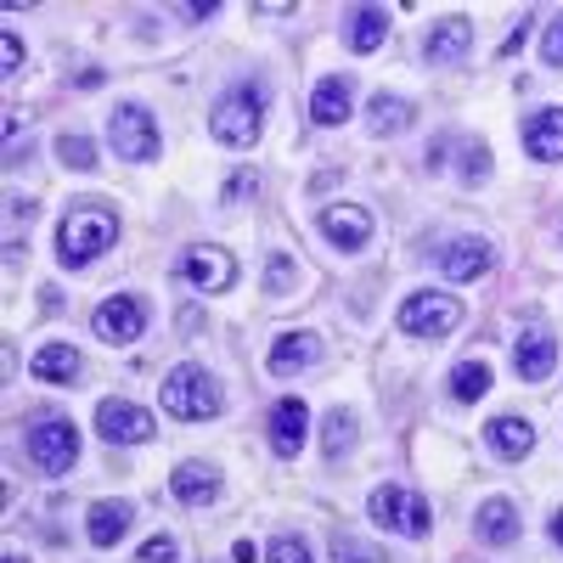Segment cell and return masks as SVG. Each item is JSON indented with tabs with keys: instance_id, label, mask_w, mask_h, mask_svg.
I'll list each match as a JSON object with an SVG mask.
<instances>
[{
	"instance_id": "cell-2",
	"label": "cell",
	"mask_w": 563,
	"mask_h": 563,
	"mask_svg": "<svg viewBox=\"0 0 563 563\" xmlns=\"http://www.w3.org/2000/svg\"><path fill=\"white\" fill-rule=\"evenodd\" d=\"M265 85L260 79H238L231 90H220V102L209 108V130H214V141L220 147H231V153H249L254 141H260V130H265Z\"/></svg>"
},
{
	"instance_id": "cell-5",
	"label": "cell",
	"mask_w": 563,
	"mask_h": 563,
	"mask_svg": "<svg viewBox=\"0 0 563 563\" xmlns=\"http://www.w3.org/2000/svg\"><path fill=\"white\" fill-rule=\"evenodd\" d=\"M395 327L406 339H445V333L462 327V299H451V294H411L395 310Z\"/></svg>"
},
{
	"instance_id": "cell-14",
	"label": "cell",
	"mask_w": 563,
	"mask_h": 563,
	"mask_svg": "<svg viewBox=\"0 0 563 563\" xmlns=\"http://www.w3.org/2000/svg\"><path fill=\"white\" fill-rule=\"evenodd\" d=\"M467 52H474V23L467 18H440L429 29V40H422V57H429L434 68H456Z\"/></svg>"
},
{
	"instance_id": "cell-6",
	"label": "cell",
	"mask_w": 563,
	"mask_h": 563,
	"mask_svg": "<svg viewBox=\"0 0 563 563\" xmlns=\"http://www.w3.org/2000/svg\"><path fill=\"white\" fill-rule=\"evenodd\" d=\"M108 135H113V153L130 158V164H153L158 158V119L141 102H119L108 113Z\"/></svg>"
},
{
	"instance_id": "cell-16",
	"label": "cell",
	"mask_w": 563,
	"mask_h": 563,
	"mask_svg": "<svg viewBox=\"0 0 563 563\" xmlns=\"http://www.w3.org/2000/svg\"><path fill=\"white\" fill-rule=\"evenodd\" d=\"M490 265H496V254H490L485 238H451V243L440 249V271H445L451 282H479Z\"/></svg>"
},
{
	"instance_id": "cell-21",
	"label": "cell",
	"mask_w": 563,
	"mask_h": 563,
	"mask_svg": "<svg viewBox=\"0 0 563 563\" xmlns=\"http://www.w3.org/2000/svg\"><path fill=\"white\" fill-rule=\"evenodd\" d=\"M130 519H135V507L130 501H97L90 507V519H85V536H90V547H119L124 536H130Z\"/></svg>"
},
{
	"instance_id": "cell-30",
	"label": "cell",
	"mask_w": 563,
	"mask_h": 563,
	"mask_svg": "<svg viewBox=\"0 0 563 563\" xmlns=\"http://www.w3.org/2000/svg\"><path fill=\"white\" fill-rule=\"evenodd\" d=\"M265 563H310V541L305 536H288L282 530L271 547H265Z\"/></svg>"
},
{
	"instance_id": "cell-41",
	"label": "cell",
	"mask_w": 563,
	"mask_h": 563,
	"mask_svg": "<svg viewBox=\"0 0 563 563\" xmlns=\"http://www.w3.org/2000/svg\"><path fill=\"white\" fill-rule=\"evenodd\" d=\"M0 563H23V558H18V552H7V558H0Z\"/></svg>"
},
{
	"instance_id": "cell-12",
	"label": "cell",
	"mask_w": 563,
	"mask_h": 563,
	"mask_svg": "<svg viewBox=\"0 0 563 563\" xmlns=\"http://www.w3.org/2000/svg\"><path fill=\"white\" fill-rule=\"evenodd\" d=\"M558 366V339L547 327H525L519 339H512V372H519L525 384H547Z\"/></svg>"
},
{
	"instance_id": "cell-18",
	"label": "cell",
	"mask_w": 563,
	"mask_h": 563,
	"mask_svg": "<svg viewBox=\"0 0 563 563\" xmlns=\"http://www.w3.org/2000/svg\"><path fill=\"white\" fill-rule=\"evenodd\" d=\"M525 153L536 164H558L563 158V108H541L525 119Z\"/></svg>"
},
{
	"instance_id": "cell-35",
	"label": "cell",
	"mask_w": 563,
	"mask_h": 563,
	"mask_svg": "<svg viewBox=\"0 0 563 563\" xmlns=\"http://www.w3.org/2000/svg\"><path fill=\"white\" fill-rule=\"evenodd\" d=\"M333 558H339V563H384L372 547H361V541H350V536H333Z\"/></svg>"
},
{
	"instance_id": "cell-10",
	"label": "cell",
	"mask_w": 563,
	"mask_h": 563,
	"mask_svg": "<svg viewBox=\"0 0 563 563\" xmlns=\"http://www.w3.org/2000/svg\"><path fill=\"white\" fill-rule=\"evenodd\" d=\"M175 271H180V282H192L198 294H225L231 282H238V260L225 249H186Z\"/></svg>"
},
{
	"instance_id": "cell-40",
	"label": "cell",
	"mask_w": 563,
	"mask_h": 563,
	"mask_svg": "<svg viewBox=\"0 0 563 563\" xmlns=\"http://www.w3.org/2000/svg\"><path fill=\"white\" fill-rule=\"evenodd\" d=\"M552 541L563 547V512H558V519H552Z\"/></svg>"
},
{
	"instance_id": "cell-24",
	"label": "cell",
	"mask_w": 563,
	"mask_h": 563,
	"mask_svg": "<svg viewBox=\"0 0 563 563\" xmlns=\"http://www.w3.org/2000/svg\"><path fill=\"white\" fill-rule=\"evenodd\" d=\"M411 113H417V108H411L406 97H384V90H378V97H372V108H366V130L378 135V141H384V135H400V130H411Z\"/></svg>"
},
{
	"instance_id": "cell-25",
	"label": "cell",
	"mask_w": 563,
	"mask_h": 563,
	"mask_svg": "<svg viewBox=\"0 0 563 563\" xmlns=\"http://www.w3.org/2000/svg\"><path fill=\"white\" fill-rule=\"evenodd\" d=\"M384 34H389V12L384 7H355L350 12V52H378L384 45Z\"/></svg>"
},
{
	"instance_id": "cell-27",
	"label": "cell",
	"mask_w": 563,
	"mask_h": 563,
	"mask_svg": "<svg viewBox=\"0 0 563 563\" xmlns=\"http://www.w3.org/2000/svg\"><path fill=\"white\" fill-rule=\"evenodd\" d=\"M485 389H490V366H485V361H456V366H451V395H456L462 406L485 400Z\"/></svg>"
},
{
	"instance_id": "cell-20",
	"label": "cell",
	"mask_w": 563,
	"mask_h": 563,
	"mask_svg": "<svg viewBox=\"0 0 563 563\" xmlns=\"http://www.w3.org/2000/svg\"><path fill=\"white\" fill-rule=\"evenodd\" d=\"M485 440H490V451L507 456V462H525V456L536 451L530 417H490V422H485Z\"/></svg>"
},
{
	"instance_id": "cell-26",
	"label": "cell",
	"mask_w": 563,
	"mask_h": 563,
	"mask_svg": "<svg viewBox=\"0 0 563 563\" xmlns=\"http://www.w3.org/2000/svg\"><path fill=\"white\" fill-rule=\"evenodd\" d=\"M321 451L333 456V462L355 451V411H350V406H333V411H327V429H321Z\"/></svg>"
},
{
	"instance_id": "cell-3",
	"label": "cell",
	"mask_w": 563,
	"mask_h": 563,
	"mask_svg": "<svg viewBox=\"0 0 563 563\" xmlns=\"http://www.w3.org/2000/svg\"><path fill=\"white\" fill-rule=\"evenodd\" d=\"M158 400H164V411H169V417H180V422L220 417V406H225V395H220V384H214V372H209V366H198V361L169 366V378H164Z\"/></svg>"
},
{
	"instance_id": "cell-8",
	"label": "cell",
	"mask_w": 563,
	"mask_h": 563,
	"mask_svg": "<svg viewBox=\"0 0 563 563\" xmlns=\"http://www.w3.org/2000/svg\"><path fill=\"white\" fill-rule=\"evenodd\" d=\"M90 333H97L102 344H135L141 333H147V305H141L135 294H113L97 305V316H90Z\"/></svg>"
},
{
	"instance_id": "cell-19",
	"label": "cell",
	"mask_w": 563,
	"mask_h": 563,
	"mask_svg": "<svg viewBox=\"0 0 563 563\" xmlns=\"http://www.w3.org/2000/svg\"><path fill=\"white\" fill-rule=\"evenodd\" d=\"M474 536L485 547H512L519 541V507H512L507 496H490L479 512H474Z\"/></svg>"
},
{
	"instance_id": "cell-37",
	"label": "cell",
	"mask_w": 563,
	"mask_h": 563,
	"mask_svg": "<svg viewBox=\"0 0 563 563\" xmlns=\"http://www.w3.org/2000/svg\"><path fill=\"white\" fill-rule=\"evenodd\" d=\"M525 34H530L525 23H519V29H512V34L501 40V57H519V52H525Z\"/></svg>"
},
{
	"instance_id": "cell-13",
	"label": "cell",
	"mask_w": 563,
	"mask_h": 563,
	"mask_svg": "<svg viewBox=\"0 0 563 563\" xmlns=\"http://www.w3.org/2000/svg\"><path fill=\"white\" fill-rule=\"evenodd\" d=\"M321 238L333 243L339 254H361L366 243H372V214L366 209H355V203H333V209H321Z\"/></svg>"
},
{
	"instance_id": "cell-17",
	"label": "cell",
	"mask_w": 563,
	"mask_h": 563,
	"mask_svg": "<svg viewBox=\"0 0 563 563\" xmlns=\"http://www.w3.org/2000/svg\"><path fill=\"white\" fill-rule=\"evenodd\" d=\"M350 108H355V90H350L344 74L316 79V90H310V119H316L321 130H339V124L350 119Z\"/></svg>"
},
{
	"instance_id": "cell-33",
	"label": "cell",
	"mask_w": 563,
	"mask_h": 563,
	"mask_svg": "<svg viewBox=\"0 0 563 563\" xmlns=\"http://www.w3.org/2000/svg\"><path fill=\"white\" fill-rule=\"evenodd\" d=\"M490 175V147L474 141V147H462V180H485Z\"/></svg>"
},
{
	"instance_id": "cell-31",
	"label": "cell",
	"mask_w": 563,
	"mask_h": 563,
	"mask_svg": "<svg viewBox=\"0 0 563 563\" xmlns=\"http://www.w3.org/2000/svg\"><path fill=\"white\" fill-rule=\"evenodd\" d=\"M260 192V169H238L225 186H220V203H243V198H254Z\"/></svg>"
},
{
	"instance_id": "cell-11",
	"label": "cell",
	"mask_w": 563,
	"mask_h": 563,
	"mask_svg": "<svg viewBox=\"0 0 563 563\" xmlns=\"http://www.w3.org/2000/svg\"><path fill=\"white\" fill-rule=\"evenodd\" d=\"M305 440H310V406H305L299 395L276 400V406H271V451H276L282 462H294V456L305 451Z\"/></svg>"
},
{
	"instance_id": "cell-29",
	"label": "cell",
	"mask_w": 563,
	"mask_h": 563,
	"mask_svg": "<svg viewBox=\"0 0 563 563\" xmlns=\"http://www.w3.org/2000/svg\"><path fill=\"white\" fill-rule=\"evenodd\" d=\"M294 282H299V265L288 260V254H271V265H265V294H294Z\"/></svg>"
},
{
	"instance_id": "cell-15",
	"label": "cell",
	"mask_w": 563,
	"mask_h": 563,
	"mask_svg": "<svg viewBox=\"0 0 563 563\" xmlns=\"http://www.w3.org/2000/svg\"><path fill=\"white\" fill-rule=\"evenodd\" d=\"M316 361H321V339L316 333H282L271 344V355H265L271 378H299V372H310Z\"/></svg>"
},
{
	"instance_id": "cell-1",
	"label": "cell",
	"mask_w": 563,
	"mask_h": 563,
	"mask_svg": "<svg viewBox=\"0 0 563 563\" xmlns=\"http://www.w3.org/2000/svg\"><path fill=\"white\" fill-rule=\"evenodd\" d=\"M113 243H119V214L102 209V203H74V209L57 220V260H63L68 271L97 265Z\"/></svg>"
},
{
	"instance_id": "cell-4",
	"label": "cell",
	"mask_w": 563,
	"mask_h": 563,
	"mask_svg": "<svg viewBox=\"0 0 563 563\" xmlns=\"http://www.w3.org/2000/svg\"><path fill=\"white\" fill-rule=\"evenodd\" d=\"M366 512H372V525H378V530H395L406 541H422V536L434 530L429 501H422L417 490H406V485H378V490H372V501H366Z\"/></svg>"
},
{
	"instance_id": "cell-9",
	"label": "cell",
	"mask_w": 563,
	"mask_h": 563,
	"mask_svg": "<svg viewBox=\"0 0 563 563\" xmlns=\"http://www.w3.org/2000/svg\"><path fill=\"white\" fill-rule=\"evenodd\" d=\"M97 434L108 445H147L158 434V422L147 406H135V400H102L97 406Z\"/></svg>"
},
{
	"instance_id": "cell-32",
	"label": "cell",
	"mask_w": 563,
	"mask_h": 563,
	"mask_svg": "<svg viewBox=\"0 0 563 563\" xmlns=\"http://www.w3.org/2000/svg\"><path fill=\"white\" fill-rule=\"evenodd\" d=\"M541 63L547 68H563V12L547 23V34H541Z\"/></svg>"
},
{
	"instance_id": "cell-38",
	"label": "cell",
	"mask_w": 563,
	"mask_h": 563,
	"mask_svg": "<svg viewBox=\"0 0 563 563\" xmlns=\"http://www.w3.org/2000/svg\"><path fill=\"white\" fill-rule=\"evenodd\" d=\"M231 563H260V547H254V541L243 536L238 547H231Z\"/></svg>"
},
{
	"instance_id": "cell-7",
	"label": "cell",
	"mask_w": 563,
	"mask_h": 563,
	"mask_svg": "<svg viewBox=\"0 0 563 563\" xmlns=\"http://www.w3.org/2000/svg\"><path fill=\"white\" fill-rule=\"evenodd\" d=\"M29 456H34L40 474H68L79 462V429L68 417H40L29 429Z\"/></svg>"
},
{
	"instance_id": "cell-34",
	"label": "cell",
	"mask_w": 563,
	"mask_h": 563,
	"mask_svg": "<svg viewBox=\"0 0 563 563\" xmlns=\"http://www.w3.org/2000/svg\"><path fill=\"white\" fill-rule=\"evenodd\" d=\"M180 558V547H175V536H153L147 547L135 552V563H175Z\"/></svg>"
},
{
	"instance_id": "cell-28",
	"label": "cell",
	"mask_w": 563,
	"mask_h": 563,
	"mask_svg": "<svg viewBox=\"0 0 563 563\" xmlns=\"http://www.w3.org/2000/svg\"><path fill=\"white\" fill-rule=\"evenodd\" d=\"M57 158H63V169L90 175V169H97V141H90V135H57Z\"/></svg>"
},
{
	"instance_id": "cell-36",
	"label": "cell",
	"mask_w": 563,
	"mask_h": 563,
	"mask_svg": "<svg viewBox=\"0 0 563 563\" xmlns=\"http://www.w3.org/2000/svg\"><path fill=\"white\" fill-rule=\"evenodd\" d=\"M0 63H7V74L23 68V45H18V34H0Z\"/></svg>"
},
{
	"instance_id": "cell-23",
	"label": "cell",
	"mask_w": 563,
	"mask_h": 563,
	"mask_svg": "<svg viewBox=\"0 0 563 563\" xmlns=\"http://www.w3.org/2000/svg\"><path fill=\"white\" fill-rule=\"evenodd\" d=\"M29 372H34L40 384H74L79 378V350L74 344H40L34 361H29Z\"/></svg>"
},
{
	"instance_id": "cell-39",
	"label": "cell",
	"mask_w": 563,
	"mask_h": 563,
	"mask_svg": "<svg viewBox=\"0 0 563 563\" xmlns=\"http://www.w3.org/2000/svg\"><path fill=\"white\" fill-rule=\"evenodd\" d=\"M34 209H40L34 198H12V220H23V225H29V220H34Z\"/></svg>"
},
{
	"instance_id": "cell-22",
	"label": "cell",
	"mask_w": 563,
	"mask_h": 563,
	"mask_svg": "<svg viewBox=\"0 0 563 563\" xmlns=\"http://www.w3.org/2000/svg\"><path fill=\"white\" fill-rule=\"evenodd\" d=\"M169 490H175L186 507H203V501L220 496V474H214L209 462H180L175 474H169Z\"/></svg>"
}]
</instances>
